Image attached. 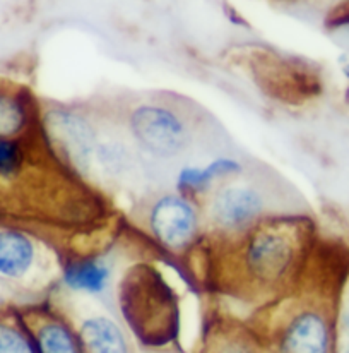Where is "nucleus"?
Instances as JSON below:
<instances>
[{"instance_id":"obj_1","label":"nucleus","mask_w":349,"mask_h":353,"mask_svg":"<svg viewBox=\"0 0 349 353\" xmlns=\"http://www.w3.org/2000/svg\"><path fill=\"white\" fill-rule=\"evenodd\" d=\"M308 242V225L298 218H267L235 242L238 283L255 295L283 290L298 276Z\"/></svg>"},{"instance_id":"obj_2","label":"nucleus","mask_w":349,"mask_h":353,"mask_svg":"<svg viewBox=\"0 0 349 353\" xmlns=\"http://www.w3.org/2000/svg\"><path fill=\"white\" fill-rule=\"evenodd\" d=\"M336 294L308 292L284 302L259 333L269 353H336Z\"/></svg>"},{"instance_id":"obj_3","label":"nucleus","mask_w":349,"mask_h":353,"mask_svg":"<svg viewBox=\"0 0 349 353\" xmlns=\"http://www.w3.org/2000/svg\"><path fill=\"white\" fill-rule=\"evenodd\" d=\"M57 254L31 232L0 225V283L10 294H41L59 281Z\"/></svg>"},{"instance_id":"obj_4","label":"nucleus","mask_w":349,"mask_h":353,"mask_svg":"<svg viewBox=\"0 0 349 353\" xmlns=\"http://www.w3.org/2000/svg\"><path fill=\"white\" fill-rule=\"evenodd\" d=\"M200 206L206 230L233 242L269 218L267 192L260 183L243 179V175L214 187L200 201Z\"/></svg>"},{"instance_id":"obj_5","label":"nucleus","mask_w":349,"mask_h":353,"mask_svg":"<svg viewBox=\"0 0 349 353\" xmlns=\"http://www.w3.org/2000/svg\"><path fill=\"white\" fill-rule=\"evenodd\" d=\"M125 132L139 150L154 160H175L193 141V127L183 112L167 101L134 103L125 115Z\"/></svg>"},{"instance_id":"obj_6","label":"nucleus","mask_w":349,"mask_h":353,"mask_svg":"<svg viewBox=\"0 0 349 353\" xmlns=\"http://www.w3.org/2000/svg\"><path fill=\"white\" fill-rule=\"evenodd\" d=\"M151 239L171 254L189 252L206 230L200 201L168 190L154 196L144 211Z\"/></svg>"},{"instance_id":"obj_7","label":"nucleus","mask_w":349,"mask_h":353,"mask_svg":"<svg viewBox=\"0 0 349 353\" xmlns=\"http://www.w3.org/2000/svg\"><path fill=\"white\" fill-rule=\"evenodd\" d=\"M55 157L62 158L70 170L91 175L94 148L100 139V123L83 110L50 105L40 112V125Z\"/></svg>"},{"instance_id":"obj_8","label":"nucleus","mask_w":349,"mask_h":353,"mask_svg":"<svg viewBox=\"0 0 349 353\" xmlns=\"http://www.w3.org/2000/svg\"><path fill=\"white\" fill-rule=\"evenodd\" d=\"M84 305L69 316L79 334L83 353H134L132 341L122 324L108 310L93 305V300L83 296Z\"/></svg>"},{"instance_id":"obj_9","label":"nucleus","mask_w":349,"mask_h":353,"mask_svg":"<svg viewBox=\"0 0 349 353\" xmlns=\"http://www.w3.org/2000/svg\"><path fill=\"white\" fill-rule=\"evenodd\" d=\"M21 314L38 353H83L76 326L60 307H24Z\"/></svg>"},{"instance_id":"obj_10","label":"nucleus","mask_w":349,"mask_h":353,"mask_svg":"<svg viewBox=\"0 0 349 353\" xmlns=\"http://www.w3.org/2000/svg\"><path fill=\"white\" fill-rule=\"evenodd\" d=\"M115 278V261L110 254L93 252L65 261L59 281L69 295L98 299L110 292Z\"/></svg>"},{"instance_id":"obj_11","label":"nucleus","mask_w":349,"mask_h":353,"mask_svg":"<svg viewBox=\"0 0 349 353\" xmlns=\"http://www.w3.org/2000/svg\"><path fill=\"white\" fill-rule=\"evenodd\" d=\"M139 150L134 146L127 132L101 129L94 148L91 175L100 176L108 183H123L137 170Z\"/></svg>"},{"instance_id":"obj_12","label":"nucleus","mask_w":349,"mask_h":353,"mask_svg":"<svg viewBox=\"0 0 349 353\" xmlns=\"http://www.w3.org/2000/svg\"><path fill=\"white\" fill-rule=\"evenodd\" d=\"M243 175V163L235 157L213 158L202 165H185L175 175V190L200 201L216 185Z\"/></svg>"},{"instance_id":"obj_13","label":"nucleus","mask_w":349,"mask_h":353,"mask_svg":"<svg viewBox=\"0 0 349 353\" xmlns=\"http://www.w3.org/2000/svg\"><path fill=\"white\" fill-rule=\"evenodd\" d=\"M40 125V110L24 88L0 83V137L24 141Z\"/></svg>"},{"instance_id":"obj_14","label":"nucleus","mask_w":349,"mask_h":353,"mask_svg":"<svg viewBox=\"0 0 349 353\" xmlns=\"http://www.w3.org/2000/svg\"><path fill=\"white\" fill-rule=\"evenodd\" d=\"M200 353H269V350L257 331L235 323H223L206 334Z\"/></svg>"},{"instance_id":"obj_15","label":"nucleus","mask_w":349,"mask_h":353,"mask_svg":"<svg viewBox=\"0 0 349 353\" xmlns=\"http://www.w3.org/2000/svg\"><path fill=\"white\" fill-rule=\"evenodd\" d=\"M0 353H38L21 309L0 307Z\"/></svg>"},{"instance_id":"obj_16","label":"nucleus","mask_w":349,"mask_h":353,"mask_svg":"<svg viewBox=\"0 0 349 353\" xmlns=\"http://www.w3.org/2000/svg\"><path fill=\"white\" fill-rule=\"evenodd\" d=\"M24 141L0 137V179L14 180L23 174L28 161Z\"/></svg>"},{"instance_id":"obj_17","label":"nucleus","mask_w":349,"mask_h":353,"mask_svg":"<svg viewBox=\"0 0 349 353\" xmlns=\"http://www.w3.org/2000/svg\"><path fill=\"white\" fill-rule=\"evenodd\" d=\"M336 353H349V334H337Z\"/></svg>"},{"instance_id":"obj_18","label":"nucleus","mask_w":349,"mask_h":353,"mask_svg":"<svg viewBox=\"0 0 349 353\" xmlns=\"http://www.w3.org/2000/svg\"><path fill=\"white\" fill-rule=\"evenodd\" d=\"M10 294L9 290H7L6 287H3L2 283H0V307H3V302H6V295Z\"/></svg>"}]
</instances>
